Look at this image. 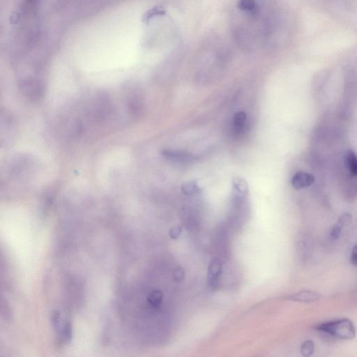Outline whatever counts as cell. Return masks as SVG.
Masks as SVG:
<instances>
[{"label": "cell", "mask_w": 357, "mask_h": 357, "mask_svg": "<svg viewBox=\"0 0 357 357\" xmlns=\"http://www.w3.org/2000/svg\"><path fill=\"white\" fill-rule=\"evenodd\" d=\"M247 115L245 112L240 111L235 114L233 120V131L234 134L241 135L244 133L246 125Z\"/></svg>", "instance_id": "30bf717a"}, {"label": "cell", "mask_w": 357, "mask_h": 357, "mask_svg": "<svg viewBox=\"0 0 357 357\" xmlns=\"http://www.w3.org/2000/svg\"><path fill=\"white\" fill-rule=\"evenodd\" d=\"M233 196L236 200H242L249 195V185L245 179L241 177H234L232 179Z\"/></svg>", "instance_id": "52a82bcc"}, {"label": "cell", "mask_w": 357, "mask_h": 357, "mask_svg": "<svg viewBox=\"0 0 357 357\" xmlns=\"http://www.w3.org/2000/svg\"><path fill=\"white\" fill-rule=\"evenodd\" d=\"M174 278H175V281L181 282L184 278V272L181 267H179L174 271L173 273Z\"/></svg>", "instance_id": "d6986e66"}, {"label": "cell", "mask_w": 357, "mask_h": 357, "mask_svg": "<svg viewBox=\"0 0 357 357\" xmlns=\"http://www.w3.org/2000/svg\"><path fill=\"white\" fill-rule=\"evenodd\" d=\"M181 191L186 196H192L200 193V187L198 184V181H187L181 185Z\"/></svg>", "instance_id": "8fae6325"}, {"label": "cell", "mask_w": 357, "mask_h": 357, "mask_svg": "<svg viewBox=\"0 0 357 357\" xmlns=\"http://www.w3.org/2000/svg\"><path fill=\"white\" fill-rule=\"evenodd\" d=\"M351 264L357 267V244L353 247L350 257Z\"/></svg>", "instance_id": "44dd1931"}, {"label": "cell", "mask_w": 357, "mask_h": 357, "mask_svg": "<svg viewBox=\"0 0 357 357\" xmlns=\"http://www.w3.org/2000/svg\"><path fill=\"white\" fill-rule=\"evenodd\" d=\"M345 158H346L349 172L354 176H357V156L356 154L352 151L349 150L347 152Z\"/></svg>", "instance_id": "4fadbf2b"}, {"label": "cell", "mask_w": 357, "mask_h": 357, "mask_svg": "<svg viewBox=\"0 0 357 357\" xmlns=\"http://www.w3.org/2000/svg\"><path fill=\"white\" fill-rule=\"evenodd\" d=\"M314 181V177L311 174L304 171H299L294 175L291 183L294 188L299 190L311 186Z\"/></svg>", "instance_id": "5b68a950"}, {"label": "cell", "mask_w": 357, "mask_h": 357, "mask_svg": "<svg viewBox=\"0 0 357 357\" xmlns=\"http://www.w3.org/2000/svg\"><path fill=\"white\" fill-rule=\"evenodd\" d=\"M315 345L313 341H305L301 345V352L303 356L309 357L314 352Z\"/></svg>", "instance_id": "2e32d148"}, {"label": "cell", "mask_w": 357, "mask_h": 357, "mask_svg": "<svg viewBox=\"0 0 357 357\" xmlns=\"http://www.w3.org/2000/svg\"><path fill=\"white\" fill-rule=\"evenodd\" d=\"M352 215L349 213H345L339 218V220H338V222L336 225L343 230V228H345V227L348 226V225L352 223Z\"/></svg>", "instance_id": "e0dca14e"}, {"label": "cell", "mask_w": 357, "mask_h": 357, "mask_svg": "<svg viewBox=\"0 0 357 357\" xmlns=\"http://www.w3.org/2000/svg\"><path fill=\"white\" fill-rule=\"evenodd\" d=\"M181 232H182V228L180 225H175L170 230V236L173 240H177L180 236Z\"/></svg>", "instance_id": "ac0fdd59"}, {"label": "cell", "mask_w": 357, "mask_h": 357, "mask_svg": "<svg viewBox=\"0 0 357 357\" xmlns=\"http://www.w3.org/2000/svg\"><path fill=\"white\" fill-rule=\"evenodd\" d=\"M318 331L341 340H351L356 335V330L352 322L343 318L320 324L316 327Z\"/></svg>", "instance_id": "6da1fadb"}, {"label": "cell", "mask_w": 357, "mask_h": 357, "mask_svg": "<svg viewBox=\"0 0 357 357\" xmlns=\"http://www.w3.org/2000/svg\"><path fill=\"white\" fill-rule=\"evenodd\" d=\"M163 295L161 290H154L149 295L148 301L153 308H158L163 302Z\"/></svg>", "instance_id": "7c38bea8"}, {"label": "cell", "mask_w": 357, "mask_h": 357, "mask_svg": "<svg viewBox=\"0 0 357 357\" xmlns=\"http://www.w3.org/2000/svg\"><path fill=\"white\" fill-rule=\"evenodd\" d=\"M238 7L242 11L253 12V11H256L257 5L255 2L251 1V0H244V1L239 3Z\"/></svg>", "instance_id": "9a60e30c"}, {"label": "cell", "mask_w": 357, "mask_h": 357, "mask_svg": "<svg viewBox=\"0 0 357 357\" xmlns=\"http://www.w3.org/2000/svg\"><path fill=\"white\" fill-rule=\"evenodd\" d=\"M222 265L219 259H213L208 267L207 281L210 288L215 290L219 285L220 278Z\"/></svg>", "instance_id": "277c9868"}, {"label": "cell", "mask_w": 357, "mask_h": 357, "mask_svg": "<svg viewBox=\"0 0 357 357\" xmlns=\"http://www.w3.org/2000/svg\"><path fill=\"white\" fill-rule=\"evenodd\" d=\"M128 110L133 115H139L143 108V101L140 93L133 91L128 94L127 99Z\"/></svg>", "instance_id": "8992f818"}, {"label": "cell", "mask_w": 357, "mask_h": 357, "mask_svg": "<svg viewBox=\"0 0 357 357\" xmlns=\"http://www.w3.org/2000/svg\"><path fill=\"white\" fill-rule=\"evenodd\" d=\"M320 295L318 293L310 290H303L299 293L293 294L288 297L289 300L297 302H313L320 299Z\"/></svg>", "instance_id": "9c48e42d"}, {"label": "cell", "mask_w": 357, "mask_h": 357, "mask_svg": "<svg viewBox=\"0 0 357 357\" xmlns=\"http://www.w3.org/2000/svg\"><path fill=\"white\" fill-rule=\"evenodd\" d=\"M164 157L174 162H188L194 159V156L190 153L183 151L164 150L162 152Z\"/></svg>", "instance_id": "ba28073f"}, {"label": "cell", "mask_w": 357, "mask_h": 357, "mask_svg": "<svg viewBox=\"0 0 357 357\" xmlns=\"http://www.w3.org/2000/svg\"><path fill=\"white\" fill-rule=\"evenodd\" d=\"M19 85L22 93L30 100H38L43 95V85L37 78L33 77L23 78Z\"/></svg>", "instance_id": "3957f363"}, {"label": "cell", "mask_w": 357, "mask_h": 357, "mask_svg": "<svg viewBox=\"0 0 357 357\" xmlns=\"http://www.w3.org/2000/svg\"><path fill=\"white\" fill-rule=\"evenodd\" d=\"M165 14V10L162 7H154L149 9L143 16V20L149 21L151 18L158 16H163Z\"/></svg>", "instance_id": "5bb4252c"}, {"label": "cell", "mask_w": 357, "mask_h": 357, "mask_svg": "<svg viewBox=\"0 0 357 357\" xmlns=\"http://www.w3.org/2000/svg\"><path fill=\"white\" fill-rule=\"evenodd\" d=\"M51 319L53 327L56 332L57 343L60 345L68 344L72 339V323L58 311H55L53 313Z\"/></svg>", "instance_id": "7a4b0ae2"}, {"label": "cell", "mask_w": 357, "mask_h": 357, "mask_svg": "<svg viewBox=\"0 0 357 357\" xmlns=\"http://www.w3.org/2000/svg\"><path fill=\"white\" fill-rule=\"evenodd\" d=\"M341 231L342 229L341 228H339L337 225H334V228H332L331 234H330L332 240H337V239H339L340 235H341Z\"/></svg>", "instance_id": "ffe728a7"}]
</instances>
